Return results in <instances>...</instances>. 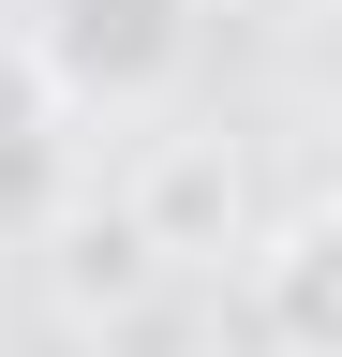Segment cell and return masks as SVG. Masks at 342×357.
Listing matches in <instances>:
<instances>
[{"mask_svg": "<svg viewBox=\"0 0 342 357\" xmlns=\"http://www.w3.org/2000/svg\"><path fill=\"white\" fill-rule=\"evenodd\" d=\"M60 238H75V298H134L149 283V253L119 238V223H60Z\"/></svg>", "mask_w": 342, "mask_h": 357, "instance_id": "5b68a950", "label": "cell"}, {"mask_svg": "<svg viewBox=\"0 0 342 357\" xmlns=\"http://www.w3.org/2000/svg\"><path fill=\"white\" fill-rule=\"evenodd\" d=\"M194 0H30V30H15V60L30 89L90 134V119H149L164 89L194 75Z\"/></svg>", "mask_w": 342, "mask_h": 357, "instance_id": "6da1fadb", "label": "cell"}, {"mask_svg": "<svg viewBox=\"0 0 342 357\" xmlns=\"http://www.w3.org/2000/svg\"><path fill=\"white\" fill-rule=\"evenodd\" d=\"M253 312H268L283 357H342V223L327 208H297V223L253 238Z\"/></svg>", "mask_w": 342, "mask_h": 357, "instance_id": "277c9868", "label": "cell"}, {"mask_svg": "<svg viewBox=\"0 0 342 357\" xmlns=\"http://www.w3.org/2000/svg\"><path fill=\"white\" fill-rule=\"evenodd\" d=\"M119 238H134V253H224L238 238V149H224V134H164V149L134 164Z\"/></svg>", "mask_w": 342, "mask_h": 357, "instance_id": "3957f363", "label": "cell"}, {"mask_svg": "<svg viewBox=\"0 0 342 357\" xmlns=\"http://www.w3.org/2000/svg\"><path fill=\"white\" fill-rule=\"evenodd\" d=\"M60 223H75V119L30 89L15 45H0V253L60 238Z\"/></svg>", "mask_w": 342, "mask_h": 357, "instance_id": "7a4b0ae2", "label": "cell"}, {"mask_svg": "<svg viewBox=\"0 0 342 357\" xmlns=\"http://www.w3.org/2000/svg\"><path fill=\"white\" fill-rule=\"evenodd\" d=\"M30 357H60V342H30Z\"/></svg>", "mask_w": 342, "mask_h": 357, "instance_id": "8992f818", "label": "cell"}]
</instances>
